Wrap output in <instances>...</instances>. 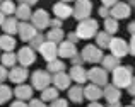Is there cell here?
Here are the masks:
<instances>
[{
	"label": "cell",
	"instance_id": "cell-34",
	"mask_svg": "<svg viewBox=\"0 0 135 107\" xmlns=\"http://www.w3.org/2000/svg\"><path fill=\"white\" fill-rule=\"evenodd\" d=\"M45 41H46L45 34H43V33H36V36H34V38H33V39H31V41H29V48H33L34 51H36V49L40 48V46L43 44Z\"/></svg>",
	"mask_w": 135,
	"mask_h": 107
},
{
	"label": "cell",
	"instance_id": "cell-24",
	"mask_svg": "<svg viewBox=\"0 0 135 107\" xmlns=\"http://www.w3.org/2000/svg\"><path fill=\"white\" fill-rule=\"evenodd\" d=\"M101 65L106 71H113L116 66H120V58H116L113 55H104L101 60Z\"/></svg>",
	"mask_w": 135,
	"mask_h": 107
},
{
	"label": "cell",
	"instance_id": "cell-5",
	"mask_svg": "<svg viewBox=\"0 0 135 107\" xmlns=\"http://www.w3.org/2000/svg\"><path fill=\"white\" fill-rule=\"evenodd\" d=\"M31 82H33L31 87L41 92L43 88L51 85V75H50L46 70H36V71H33V75H31Z\"/></svg>",
	"mask_w": 135,
	"mask_h": 107
},
{
	"label": "cell",
	"instance_id": "cell-21",
	"mask_svg": "<svg viewBox=\"0 0 135 107\" xmlns=\"http://www.w3.org/2000/svg\"><path fill=\"white\" fill-rule=\"evenodd\" d=\"M31 7L26 5V3H19V5H16V14H14V17H16L17 20H21V22H27V20L31 19Z\"/></svg>",
	"mask_w": 135,
	"mask_h": 107
},
{
	"label": "cell",
	"instance_id": "cell-17",
	"mask_svg": "<svg viewBox=\"0 0 135 107\" xmlns=\"http://www.w3.org/2000/svg\"><path fill=\"white\" fill-rule=\"evenodd\" d=\"M103 97L106 99L108 104H111V102H118L120 97H122V92H120V88L115 87L113 83H106L104 87H103Z\"/></svg>",
	"mask_w": 135,
	"mask_h": 107
},
{
	"label": "cell",
	"instance_id": "cell-2",
	"mask_svg": "<svg viewBox=\"0 0 135 107\" xmlns=\"http://www.w3.org/2000/svg\"><path fill=\"white\" fill-rule=\"evenodd\" d=\"M98 20L96 19H91V17H87V19L84 20H79V26H77L75 29V34L79 39H92L98 33Z\"/></svg>",
	"mask_w": 135,
	"mask_h": 107
},
{
	"label": "cell",
	"instance_id": "cell-15",
	"mask_svg": "<svg viewBox=\"0 0 135 107\" xmlns=\"http://www.w3.org/2000/svg\"><path fill=\"white\" fill-rule=\"evenodd\" d=\"M36 27L31 22H19L17 24V34H19L21 41H31L36 36Z\"/></svg>",
	"mask_w": 135,
	"mask_h": 107
},
{
	"label": "cell",
	"instance_id": "cell-36",
	"mask_svg": "<svg viewBox=\"0 0 135 107\" xmlns=\"http://www.w3.org/2000/svg\"><path fill=\"white\" fill-rule=\"evenodd\" d=\"M27 107H46V104L41 100V99H29Z\"/></svg>",
	"mask_w": 135,
	"mask_h": 107
},
{
	"label": "cell",
	"instance_id": "cell-20",
	"mask_svg": "<svg viewBox=\"0 0 135 107\" xmlns=\"http://www.w3.org/2000/svg\"><path fill=\"white\" fill-rule=\"evenodd\" d=\"M53 14H55V17H58V19H69L70 15H72V7H70V3H65V2H56L55 5H53Z\"/></svg>",
	"mask_w": 135,
	"mask_h": 107
},
{
	"label": "cell",
	"instance_id": "cell-25",
	"mask_svg": "<svg viewBox=\"0 0 135 107\" xmlns=\"http://www.w3.org/2000/svg\"><path fill=\"white\" fill-rule=\"evenodd\" d=\"M0 63L5 68H12L17 65V55L14 51H5L3 55H0Z\"/></svg>",
	"mask_w": 135,
	"mask_h": 107
},
{
	"label": "cell",
	"instance_id": "cell-33",
	"mask_svg": "<svg viewBox=\"0 0 135 107\" xmlns=\"http://www.w3.org/2000/svg\"><path fill=\"white\" fill-rule=\"evenodd\" d=\"M12 95H14V94H12V88H10L9 85L0 83V105H3L5 102H9Z\"/></svg>",
	"mask_w": 135,
	"mask_h": 107
},
{
	"label": "cell",
	"instance_id": "cell-31",
	"mask_svg": "<svg viewBox=\"0 0 135 107\" xmlns=\"http://www.w3.org/2000/svg\"><path fill=\"white\" fill-rule=\"evenodd\" d=\"M94 38H96V46H98L99 49H104V48H108L111 36H109L108 33H104V31H101V33H96Z\"/></svg>",
	"mask_w": 135,
	"mask_h": 107
},
{
	"label": "cell",
	"instance_id": "cell-47",
	"mask_svg": "<svg viewBox=\"0 0 135 107\" xmlns=\"http://www.w3.org/2000/svg\"><path fill=\"white\" fill-rule=\"evenodd\" d=\"M133 27H135V24H133V22H130V24H128V33L132 34V36H133Z\"/></svg>",
	"mask_w": 135,
	"mask_h": 107
},
{
	"label": "cell",
	"instance_id": "cell-22",
	"mask_svg": "<svg viewBox=\"0 0 135 107\" xmlns=\"http://www.w3.org/2000/svg\"><path fill=\"white\" fill-rule=\"evenodd\" d=\"M17 24H19V20H17L14 15H9V17H5V20H3V24L0 27L3 29L5 34L14 36V34H17Z\"/></svg>",
	"mask_w": 135,
	"mask_h": 107
},
{
	"label": "cell",
	"instance_id": "cell-53",
	"mask_svg": "<svg viewBox=\"0 0 135 107\" xmlns=\"http://www.w3.org/2000/svg\"><path fill=\"white\" fill-rule=\"evenodd\" d=\"M0 2H2V0H0Z\"/></svg>",
	"mask_w": 135,
	"mask_h": 107
},
{
	"label": "cell",
	"instance_id": "cell-1",
	"mask_svg": "<svg viewBox=\"0 0 135 107\" xmlns=\"http://www.w3.org/2000/svg\"><path fill=\"white\" fill-rule=\"evenodd\" d=\"M111 73H113V77H111L113 85L118 87L120 90L125 88L130 82H133V66H130V65H127V66L120 65V66H116Z\"/></svg>",
	"mask_w": 135,
	"mask_h": 107
},
{
	"label": "cell",
	"instance_id": "cell-49",
	"mask_svg": "<svg viewBox=\"0 0 135 107\" xmlns=\"http://www.w3.org/2000/svg\"><path fill=\"white\" fill-rule=\"evenodd\" d=\"M3 20H5V15H3V14H0V26L3 24Z\"/></svg>",
	"mask_w": 135,
	"mask_h": 107
},
{
	"label": "cell",
	"instance_id": "cell-44",
	"mask_svg": "<svg viewBox=\"0 0 135 107\" xmlns=\"http://www.w3.org/2000/svg\"><path fill=\"white\" fill-rule=\"evenodd\" d=\"M10 107H27V104L24 100H14L12 104H10Z\"/></svg>",
	"mask_w": 135,
	"mask_h": 107
},
{
	"label": "cell",
	"instance_id": "cell-16",
	"mask_svg": "<svg viewBox=\"0 0 135 107\" xmlns=\"http://www.w3.org/2000/svg\"><path fill=\"white\" fill-rule=\"evenodd\" d=\"M75 55H77V46L74 42H70V41H60L58 42V56L60 58L70 60Z\"/></svg>",
	"mask_w": 135,
	"mask_h": 107
},
{
	"label": "cell",
	"instance_id": "cell-29",
	"mask_svg": "<svg viewBox=\"0 0 135 107\" xmlns=\"http://www.w3.org/2000/svg\"><path fill=\"white\" fill-rule=\"evenodd\" d=\"M65 63L62 61V60H53V61H48V65H46V71H48L50 75H53V73H58V71H65Z\"/></svg>",
	"mask_w": 135,
	"mask_h": 107
},
{
	"label": "cell",
	"instance_id": "cell-48",
	"mask_svg": "<svg viewBox=\"0 0 135 107\" xmlns=\"http://www.w3.org/2000/svg\"><path fill=\"white\" fill-rule=\"evenodd\" d=\"M108 107H122V104H120V100H118V102H111V104H108Z\"/></svg>",
	"mask_w": 135,
	"mask_h": 107
},
{
	"label": "cell",
	"instance_id": "cell-3",
	"mask_svg": "<svg viewBox=\"0 0 135 107\" xmlns=\"http://www.w3.org/2000/svg\"><path fill=\"white\" fill-rule=\"evenodd\" d=\"M80 56H82L84 63H91V65H98L103 60V49H99L96 44H86L84 49L80 51Z\"/></svg>",
	"mask_w": 135,
	"mask_h": 107
},
{
	"label": "cell",
	"instance_id": "cell-39",
	"mask_svg": "<svg viewBox=\"0 0 135 107\" xmlns=\"http://www.w3.org/2000/svg\"><path fill=\"white\" fill-rule=\"evenodd\" d=\"M70 61H72V65H84V60H82V56H80L79 53H77L75 56H72Z\"/></svg>",
	"mask_w": 135,
	"mask_h": 107
},
{
	"label": "cell",
	"instance_id": "cell-9",
	"mask_svg": "<svg viewBox=\"0 0 135 107\" xmlns=\"http://www.w3.org/2000/svg\"><path fill=\"white\" fill-rule=\"evenodd\" d=\"M38 51H40V55L43 56V60H46V61H53V60L58 58V44L53 41H45L38 48Z\"/></svg>",
	"mask_w": 135,
	"mask_h": 107
},
{
	"label": "cell",
	"instance_id": "cell-28",
	"mask_svg": "<svg viewBox=\"0 0 135 107\" xmlns=\"http://www.w3.org/2000/svg\"><path fill=\"white\" fill-rule=\"evenodd\" d=\"M0 14H3L5 17L14 15L16 14V3H14V0H2L0 2Z\"/></svg>",
	"mask_w": 135,
	"mask_h": 107
},
{
	"label": "cell",
	"instance_id": "cell-38",
	"mask_svg": "<svg viewBox=\"0 0 135 107\" xmlns=\"http://www.w3.org/2000/svg\"><path fill=\"white\" fill-rule=\"evenodd\" d=\"M7 78H9V70H7L5 66L0 65V83H2V82H5Z\"/></svg>",
	"mask_w": 135,
	"mask_h": 107
},
{
	"label": "cell",
	"instance_id": "cell-13",
	"mask_svg": "<svg viewBox=\"0 0 135 107\" xmlns=\"http://www.w3.org/2000/svg\"><path fill=\"white\" fill-rule=\"evenodd\" d=\"M51 83H53V87H55L56 90H67V88L70 87V83H72V80H70L69 73L58 71V73L51 75Z\"/></svg>",
	"mask_w": 135,
	"mask_h": 107
},
{
	"label": "cell",
	"instance_id": "cell-12",
	"mask_svg": "<svg viewBox=\"0 0 135 107\" xmlns=\"http://www.w3.org/2000/svg\"><path fill=\"white\" fill-rule=\"evenodd\" d=\"M69 77L72 82H75L77 85H84L87 82V70L82 65H72L69 70Z\"/></svg>",
	"mask_w": 135,
	"mask_h": 107
},
{
	"label": "cell",
	"instance_id": "cell-6",
	"mask_svg": "<svg viewBox=\"0 0 135 107\" xmlns=\"http://www.w3.org/2000/svg\"><path fill=\"white\" fill-rule=\"evenodd\" d=\"M92 12V2L91 0H75V5L72 7V15L77 20H84L91 17Z\"/></svg>",
	"mask_w": 135,
	"mask_h": 107
},
{
	"label": "cell",
	"instance_id": "cell-46",
	"mask_svg": "<svg viewBox=\"0 0 135 107\" xmlns=\"http://www.w3.org/2000/svg\"><path fill=\"white\" fill-rule=\"evenodd\" d=\"M87 107H104V105H101V104H99L98 100H96V102H91V104L87 105Z\"/></svg>",
	"mask_w": 135,
	"mask_h": 107
},
{
	"label": "cell",
	"instance_id": "cell-51",
	"mask_svg": "<svg viewBox=\"0 0 135 107\" xmlns=\"http://www.w3.org/2000/svg\"><path fill=\"white\" fill-rule=\"evenodd\" d=\"M125 107H133V105H125Z\"/></svg>",
	"mask_w": 135,
	"mask_h": 107
},
{
	"label": "cell",
	"instance_id": "cell-52",
	"mask_svg": "<svg viewBox=\"0 0 135 107\" xmlns=\"http://www.w3.org/2000/svg\"><path fill=\"white\" fill-rule=\"evenodd\" d=\"M128 2H132V0H128Z\"/></svg>",
	"mask_w": 135,
	"mask_h": 107
},
{
	"label": "cell",
	"instance_id": "cell-42",
	"mask_svg": "<svg viewBox=\"0 0 135 107\" xmlns=\"http://www.w3.org/2000/svg\"><path fill=\"white\" fill-rule=\"evenodd\" d=\"M127 44H128V55H135V46H133V36L130 41H127Z\"/></svg>",
	"mask_w": 135,
	"mask_h": 107
},
{
	"label": "cell",
	"instance_id": "cell-30",
	"mask_svg": "<svg viewBox=\"0 0 135 107\" xmlns=\"http://www.w3.org/2000/svg\"><path fill=\"white\" fill-rule=\"evenodd\" d=\"M55 99H58V90H56L55 87H46L41 90V100L43 102H51V100H55Z\"/></svg>",
	"mask_w": 135,
	"mask_h": 107
},
{
	"label": "cell",
	"instance_id": "cell-23",
	"mask_svg": "<svg viewBox=\"0 0 135 107\" xmlns=\"http://www.w3.org/2000/svg\"><path fill=\"white\" fill-rule=\"evenodd\" d=\"M69 100H72L74 104H80L84 100V87L82 85L69 87Z\"/></svg>",
	"mask_w": 135,
	"mask_h": 107
},
{
	"label": "cell",
	"instance_id": "cell-41",
	"mask_svg": "<svg viewBox=\"0 0 135 107\" xmlns=\"http://www.w3.org/2000/svg\"><path fill=\"white\" fill-rule=\"evenodd\" d=\"M67 41H70V42H74V44H75L77 41H80L79 38H77V34H75V31H74V33H69L67 34Z\"/></svg>",
	"mask_w": 135,
	"mask_h": 107
},
{
	"label": "cell",
	"instance_id": "cell-4",
	"mask_svg": "<svg viewBox=\"0 0 135 107\" xmlns=\"http://www.w3.org/2000/svg\"><path fill=\"white\" fill-rule=\"evenodd\" d=\"M87 82L98 85V87H104L108 83V71L103 66H92L87 70Z\"/></svg>",
	"mask_w": 135,
	"mask_h": 107
},
{
	"label": "cell",
	"instance_id": "cell-45",
	"mask_svg": "<svg viewBox=\"0 0 135 107\" xmlns=\"http://www.w3.org/2000/svg\"><path fill=\"white\" fill-rule=\"evenodd\" d=\"M19 3H26V5H34V3H38V0H19Z\"/></svg>",
	"mask_w": 135,
	"mask_h": 107
},
{
	"label": "cell",
	"instance_id": "cell-14",
	"mask_svg": "<svg viewBox=\"0 0 135 107\" xmlns=\"http://www.w3.org/2000/svg\"><path fill=\"white\" fill-rule=\"evenodd\" d=\"M27 75H29V71H27L26 66H12L9 71V80L10 82H14L16 85H19V83H24V82L27 80Z\"/></svg>",
	"mask_w": 135,
	"mask_h": 107
},
{
	"label": "cell",
	"instance_id": "cell-26",
	"mask_svg": "<svg viewBox=\"0 0 135 107\" xmlns=\"http://www.w3.org/2000/svg\"><path fill=\"white\" fill-rule=\"evenodd\" d=\"M16 42L17 41L14 39V36H9V34L0 36V49H2V51H14Z\"/></svg>",
	"mask_w": 135,
	"mask_h": 107
},
{
	"label": "cell",
	"instance_id": "cell-40",
	"mask_svg": "<svg viewBox=\"0 0 135 107\" xmlns=\"http://www.w3.org/2000/svg\"><path fill=\"white\" fill-rule=\"evenodd\" d=\"M98 12H99V15H101V17H104V19H106V17H109V9H108V7H104V5H101V7H99V10H98Z\"/></svg>",
	"mask_w": 135,
	"mask_h": 107
},
{
	"label": "cell",
	"instance_id": "cell-35",
	"mask_svg": "<svg viewBox=\"0 0 135 107\" xmlns=\"http://www.w3.org/2000/svg\"><path fill=\"white\" fill-rule=\"evenodd\" d=\"M50 107H69V102L65 100V99H55V100H51V105Z\"/></svg>",
	"mask_w": 135,
	"mask_h": 107
},
{
	"label": "cell",
	"instance_id": "cell-43",
	"mask_svg": "<svg viewBox=\"0 0 135 107\" xmlns=\"http://www.w3.org/2000/svg\"><path fill=\"white\" fill-rule=\"evenodd\" d=\"M116 2H120V0H101V3H103L104 7H108V9H109V7H113Z\"/></svg>",
	"mask_w": 135,
	"mask_h": 107
},
{
	"label": "cell",
	"instance_id": "cell-32",
	"mask_svg": "<svg viewBox=\"0 0 135 107\" xmlns=\"http://www.w3.org/2000/svg\"><path fill=\"white\" fill-rule=\"evenodd\" d=\"M104 33H108L109 36H115L118 33V20L113 17H106L104 19Z\"/></svg>",
	"mask_w": 135,
	"mask_h": 107
},
{
	"label": "cell",
	"instance_id": "cell-7",
	"mask_svg": "<svg viewBox=\"0 0 135 107\" xmlns=\"http://www.w3.org/2000/svg\"><path fill=\"white\" fill-rule=\"evenodd\" d=\"M108 48H109V51H111V55L116 56V58H120V60L128 55V44H127V41L122 39V38H113L111 36Z\"/></svg>",
	"mask_w": 135,
	"mask_h": 107
},
{
	"label": "cell",
	"instance_id": "cell-50",
	"mask_svg": "<svg viewBox=\"0 0 135 107\" xmlns=\"http://www.w3.org/2000/svg\"><path fill=\"white\" fill-rule=\"evenodd\" d=\"M60 2H65V3H70V2H75V0H60Z\"/></svg>",
	"mask_w": 135,
	"mask_h": 107
},
{
	"label": "cell",
	"instance_id": "cell-18",
	"mask_svg": "<svg viewBox=\"0 0 135 107\" xmlns=\"http://www.w3.org/2000/svg\"><path fill=\"white\" fill-rule=\"evenodd\" d=\"M33 90L34 88L31 87V85H26V83H19L16 88H14V97L17 99V100H29V99H33Z\"/></svg>",
	"mask_w": 135,
	"mask_h": 107
},
{
	"label": "cell",
	"instance_id": "cell-11",
	"mask_svg": "<svg viewBox=\"0 0 135 107\" xmlns=\"http://www.w3.org/2000/svg\"><path fill=\"white\" fill-rule=\"evenodd\" d=\"M36 61V51L29 46H22L17 53V63H21V66H29Z\"/></svg>",
	"mask_w": 135,
	"mask_h": 107
},
{
	"label": "cell",
	"instance_id": "cell-37",
	"mask_svg": "<svg viewBox=\"0 0 135 107\" xmlns=\"http://www.w3.org/2000/svg\"><path fill=\"white\" fill-rule=\"evenodd\" d=\"M62 24H63L62 19H58V17H53V19H50L48 27H62Z\"/></svg>",
	"mask_w": 135,
	"mask_h": 107
},
{
	"label": "cell",
	"instance_id": "cell-8",
	"mask_svg": "<svg viewBox=\"0 0 135 107\" xmlns=\"http://www.w3.org/2000/svg\"><path fill=\"white\" fill-rule=\"evenodd\" d=\"M50 14L46 12L45 9H40V10H36V12H33L31 14V24H33L34 27H36V31L38 33H43V29L45 27H48V24H50Z\"/></svg>",
	"mask_w": 135,
	"mask_h": 107
},
{
	"label": "cell",
	"instance_id": "cell-10",
	"mask_svg": "<svg viewBox=\"0 0 135 107\" xmlns=\"http://www.w3.org/2000/svg\"><path fill=\"white\" fill-rule=\"evenodd\" d=\"M132 14V9L127 2H116L113 7H109V17L120 20V19H127Z\"/></svg>",
	"mask_w": 135,
	"mask_h": 107
},
{
	"label": "cell",
	"instance_id": "cell-19",
	"mask_svg": "<svg viewBox=\"0 0 135 107\" xmlns=\"http://www.w3.org/2000/svg\"><path fill=\"white\" fill-rule=\"evenodd\" d=\"M101 97H103V87H98L94 83H87L84 87V99H87L91 102H96Z\"/></svg>",
	"mask_w": 135,
	"mask_h": 107
},
{
	"label": "cell",
	"instance_id": "cell-27",
	"mask_svg": "<svg viewBox=\"0 0 135 107\" xmlns=\"http://www.w3.org/2000/svg\"><path fill=\"white\" fill-rule=\"evenodd\" d=\"M45 38H46V41H53V42H56V44H58L60 41H63V38H65V33L62 31V27H51Z\"/></svg>",
	"mask_w": 135,
	"mask_h": 107
}]
</instances>
